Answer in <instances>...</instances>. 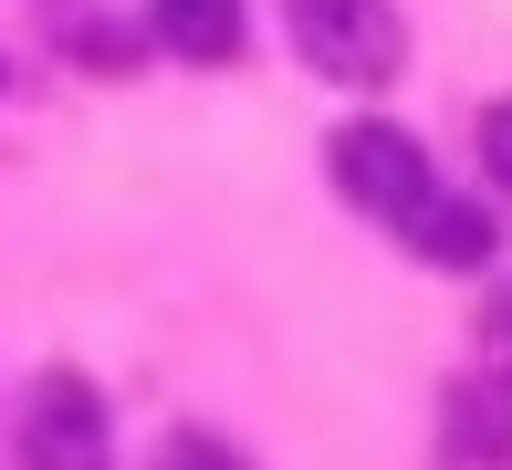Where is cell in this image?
I'll return each instance as SVG.
<instances>
[{"instance_id": "6da1fadb", "label": "cell", "mask_w": 512, "mask_h": 470, "mask_svg": "<svg viewBox=\"0 0 512 470\" xmlns=\"http://www.w3.org/2000/svg\"><path fill=\"white\" fill-rule=\"evenodd\" d=\"M283 32H293V63H314L324 84H398L408 74V21L387 0H283Z\"/></svg>"}, {"instance_id": "7a4b0ae2", "label": "cell", "mask_w": 512, "mask_h": 470, "mask_svg": "<svg viewBox=\"0 0 512 470\" xmlns=\"http://www.w3.org/2000/svg\"><path fill=\"white\" fill-rule=\"evenodd\" d=\"M335 188L345 209H366L377 230H398L418 199H429V147H418L408 126H377V115H356V126H335Z\"/></svg>"}, {"instance_id": "3957f363", "label": "cell", "mask_w": 512, "mask_h": 470, "mask_svg": "<svg viewBox=\"0 0 512 470\" xmlns=\"http://www.w3.org/2000/svg\"><path fill=\"white\" fill-rule=\"evenodd\" d=\"M115 460V418L95 397V376L53 366L32 376V397H21V470H105Z\"/></svg>"}, {"instance_id": "277c9868", "label": "cell", "mask_w": 512, "mask_h": 470, "mask_svg": "<svg viewBox=\"0 0 512 470\" xmlns=\"http://www.w3.org/2000/svg\"><path fill=\"white\" fill-rule=\"evenodd\" d=\"M439 460L450 470H512V376H460L439 408Z\"/></svg>"}, {"instance_id": "5b68a950", "label": "cell", "mask_w": 512, "mask_h": 470, "mask_svg": "<svg viewBox=\"0 0 512 470\" xmlns=\"http://www.w3.org/2000/svg\"><path fill=\"white\" fill-rule=\"evenodd\" d=\"M398 230H408V251H418V262H439V272H471V262H492V251H502L492 209H481V199H450L439 178H429V199H418Z\"/></svg>"}, {"instance_id": "8992f818", "label": "cell", "mask_w": 512, "mask_h": 470, "mask_svg": "<svg viewBox=\"0 0 512 470\" xmlns=\"http://www.w3.org/2000/svg\"><path fill=\"white\" fill-rule=\"evenodd\" d=\"M157 42L178 63H230L241 53V0H157Z\"/></svg>"}, {"instance_id": "52a82bcc", "label": "cell", "mask_w": 512, "mask_h": 470, "mask_svg": "<svg viewBox=\"0 0 512 470\" xmlns=\"http://www.w3.org/2000/svg\"><path fill=\"white\" fill-rule=\"evenodd\" d=\"M157 470H251V460L230 450V439H209V429H178L168 450H157Z\"/></svg>"}, {"instance_id": "ba28073f", "label": "cell", "mask_w": 512, "mask_h": 470, "mask_svg": "<svg viewBox=\"0 0 512 470\" xmlns=\"http://www.w3.org/2000/svg\"><path fill=\"white\" fill-rule=\"evenodd\" d=\"M481 366L512 376V282H492V303H481Z\"/></svg>"}, {"instance_id": "9c48e42d", "label": "cell", "mask_w": 512, "mask_h": 470, "mask_svg": "<svg viewBox=\"0 0 512 470\" xmlns=\"http://www.w3.org/2000/svg\"><path fill=\"white\" fill-rule=\"evenodd\" d=\"M481 168H492V188L512 199V105H492V115H481Z\"/></svg>"}]
</instances>
